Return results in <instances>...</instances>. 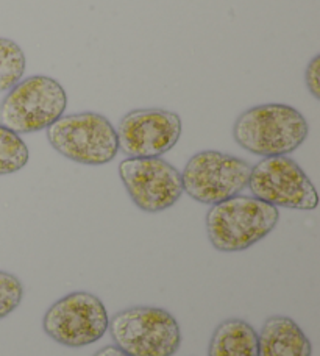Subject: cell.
<instances>
[{
	"label": "cell",
	"instance_id": "obj_1",
	"mask_svg": "<svg viewBox=\"0 0 320 356\" xmlns=\"http://www.w3.org/2000/svg\"><path fill=\"white\" fill-rule=\"evenodd\" d=\"M308 120L294 106L264 104L241 113L233 138L242 149L258 156H286L308 138Z\"/></svg>",
	"mask_w": 320,
	"mask_h": 356
},
{
	"label": "cell",
	"instance_id": "obj_2",
	"mask_svg": "<svg viewBox=\"0 0 320 356\" xmlns=\"http://www.w3.org/2000/svg\"><path fill=\"white\" fill-rule=\"evenodd\" d=\"M278 219L277 207L256 197L234 195L209 208L207 234L216 250L242 252L269 236Z\"/></svg>",
	"mask_w": 320,
	"mask_h": 356
},
{
	"label": "cell",
	"instance_id": "obj_3",
	"mask_svg": "<svg viewBox=\"0 0 320 356\" xmlns=\"http://www.w3.org/2000/svg\"><path fill=\"white\" fill-rule=\"evenodd\" d=\"M67 106V94L58 80L31 75L13 86L0 102V125L27 135L49 129Z\"/></svg>",
	"mask_w": 320,
	"mask_h": 356
},
{
	"label": "cell",
	"instance_id": "obj_4",
	"mask_svg": "<svg viewBox=\"0 0 320 356\" xmlns=\"http://www.w3.org/2000/svg\"><path fill=\"white\" fill-rule=\"evenodd\" d=\"M110 333L128 356H174L182 346V330L169 311L158 307H130L110 319Z\"/></svg>",
	"mask_w": 320,
	"mask_h": 356
},
{
	"label": "cell",
	"instance_id": "obj_5",
	"mask_svg": "<svg viewBox=\"0 0 320 356\" xmlns=\"http://www.w3.org/2000/svg\"><path fill=\"white\" fill-rule=\"evenodd\" d=\"M47 139L60 155L86 166L110 163L119 152L116 129L94 111L61 116L47 129Z\"/></svg>",
	"mask_w": 320,
	"mask_h": 356
},
{
	"label": "cell",
	"instance_id": "obj_6",
	"mask_svg": "<svg viewBox=\"0 0 320 356\" xmlns=\"http://www.w3.org/2000/svg\"><path fill=\"white\" fill-rule=\"evenodd\" d=\"M252 166L242 158L217 150H203L189 158L183 169V191L207 205L232 199L247 188Z\"/></svg>",
	"mask_w": 320,
	"mask_h": 356
},
{
	"label": "cell",
	"instance_id": "obj_7",
	"mask_svg": "<svg viewBox=\"0 0 320 356\" xmlns=\"http://www.w3.org/2000/svg\"><path fill=\"white\" fill-rule=\"evenodd\" d=\"M110 317L105 305L91 292H70L50 307L42 319V330L64 347H85L102 339Z\"/></svg>",
	"mask_w": 320,
	"mask_h": 356
},
{
	"label": "cell",
	"instance_id": "obj_8",
	"mask_svg": "<svg viewBox=\"0 0 320 356\" xmlns=\"http://www.w3.org/2000/svg\"><path fill=\"white\" fill-rule=\"evenodd\" d=\"M247 186L253 197L273 207L311 211L319 205L316 186L289 156H267L256 163Z\"/></svg>",
	"mask_w": 320,
	"mask_h": 356
},
{
	"label": "cell",
	"instance_id": "obj_9",
	"mask_svg": "<svg viewBox=\"0 0 320 356\" xmlns=\"http://www.w3.org/2000/svg\"><path fill=\"white\" fill-rule=\"evenodd\" d=\"M119 177L141 211L161 213L174 207L183 194L182 174L163 158H127Z\"/></svg>",
	"mask_w": 320,
	"mask_h": 356
},
{
	"label": "cell",
	"instance_id": "obj_10",
	"mask_svg": "<svg viewBox=\"0 0 320 356\" xmlns=\"http://www.w3.org/2000/svg\"><path fill=\"white\" fill-rule=\"evenodd\" d=\"M182 118L161 108L128 111L116 129L119 150L128 158H159L180 141Z\"/></svg>",
	"mask_w": 320,
	"mask_h": 356
},
{
	"label": "cell",
	"instance_id": "obj_11",
	"mask_svg": "<svg viewBox=\"0 0 320 356\" xmlns=\"http://www.w3.org/2000/svg\"><path fill=\"white\" fill-rule=\"evenodd\" d=\"M312 347L291 317H269L258 336V356H311Z\"/></svg>",
	"mask_w": 320,
	"mask_h": 356
},
{
	"label": "cell",
	"instance_id": "obj_12",
	"mask_svg": "<svg viewBox=\"0 0 320 356\" xmlns=\"http://www.w3.org/2000/svg\"><path fill=\"white\" fill-rule=\"evenodd\" d=\"M208 356H258V333L242 319L223 321L211 336Z\"/></svg>",
	"mask_w": 320,
	"mask_h": 356
},
{
	"label": "cell",
	"instance_id": "obj_13",
	"mask_svg": "<svg viewBox=\"0 0 320 356\" xmlns=\"http://www.w3.org/2000/svg\"><path fill=\"white\" fill-rule=\"evenodd\" d=\"M27 58L17 42L0 38V92L10 91L22 80Z\"/></svg>",
	"mask_w": 320,
	"mask_h": 356
},
{
	"label": "cell",
	"instance_id": "obj_14",
	"mask_svg": "<svg viewBox=\"0 0 320 356\" xmlns=\"http://www.w3.org/2000/svg\"><path fill=\"white\" fill-rule=\"evenodd\" d=\"M30 152L21 135L0 125V175L19 172L27 166Z\"/></svg>",
	"mask_w": 320,
	"mask_h": 356
},
{
	"label": "cell",
	"instance_id": "obj_15",
	"mask_svg": "<svg viewBox=\"0 0 320 356\" xmlns=\"http://www.w3.org/2000/svg\"><path fill=\"white\" fill-rule=\"evenodd\" d=\"M24 298V286L16 275L0 270V319L10 316Z\"/></svg>",
	"mask_w": 320,
	"mask_h": 356
},
{
	"label": "cell",
	"instance_id": "obj_16",
	"mask_svg": "<svg viewBox=\"0 0 320 356\" xmlns=\"http://www.w3.org/2000/svg\"><path fill=\"white\" fill-rule=\"evenodd\" d=\"M320 55H316L314 58L310 61V65L306 66L305 71V83L308 91L312 94V97L316 100H320Z\"/></svg>",
	"mask_w": 320,
	"mask_h": 356
},
{
	"label": "cell",
	"instance_id": "obj_17",
	"mask_svg": "<svg viewBox=\"0 0 320 356\" xmlns=\"http://www.w3.org/2000/svg\"><path fill=\"white\" fill-rule=\"evenodd\" d=\"M94 356H128V355H125L116 346H106V347L100 348V350L95 352Z\"/></svg>",
	"mask_w": 320,
	"mask_h": 356
}]
</instances>
